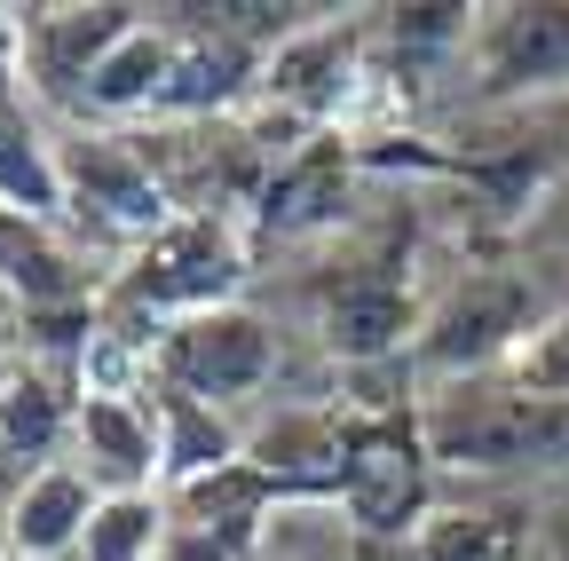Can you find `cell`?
Segmentation results:
<instances>
[{
	"label": "cell",
	"mask_w": 569,
	"mask_h": 561,
	"mask_svg": "<svg viewBox=\"0 0 569 561\" xmlns=\"http://www.w3.org/2000/svg\"><path fill=\"white\" fill-rule=\"evenodd\" d=\"M411 428H419L427 467L482 490V499L569 474V403H546V395L515 388L507 372L419 395Z\"/></svg>",
	"instance_id": "cell-1"
},
{
	"label": "cell",
	"mask_w": 569,
	"mask_h": 561,
	"mask_svg": "<svg viewBox=\"0 0 569 561\" xmlns=\"http://www.w3.org/2000/svg\"><path fill=\"white\" fill-rule=\"evenodd\" d=\"M553 309L561 301L546 293V269H530V261H467V269H451L443 285L427 293L419 332H411L419 395L467 388V380H498Z\"/></svg>",
	"instance_id": "cell-2"
},
{
	"label": "cell",
	"mask_w": 569,
	"mask_h": 561,
	"mask_svg": "<svg viewBox=\"0 0 569 561\" xmlns=\"http://www.w3.org/2000/svg\"><path fill=\"white\" fill-rule=\"evenodd\" d=\"M246 277H253V222L246 214H174L159 238H142L111 269L103 317L159 348L167 324L246 301Z\"/></svg>",
	"instance_id": "cell-3"
},
{
	"label": "cell",
	"mask_w": 569,
	"mask_h": 561,
	"mask_svg": "<svg viewBox=\"0 0 569 561\" xmlns=\"http://www.w3.org/2000/svg\"><path fill=\"white\" fill-rule=\"evenodd\" d=\"M56 174H63V230L111 253V269L142 246L159 238L174 222V198L167 182L151 174V159H142V143L127 127H63L56 134Z\"/></svg>",
	"instance_id": "cell-4"
},
{
	"label": "cell",
	"mask_w": 569,
	"mask_h": 561,
	"mask_svg": "<svg viewBox=\"0 0 569 561\" xmlns=\"http://www.w3.org/2000/svg\"><path fill=\"white\" fill-rule=\"evenodd\" d=\"M467 119H522L569 103V0H515L475 9V40L459 63Z\"/></svg>",
	"instance_id": "cell-5"
},
{
	"label": "cell",
	"mask_w": 569,
	"mask_h": 561,
	"mask_svg": "<svg viewBox=\"0 0 569 561\" xmlns=\"http://www.w3.org/2000/svg\"><path fill=\"white\" fill-rule=\"evenodd\" d=\"M151 380L159 388H182L198 403L246 411L277 380V324L253 301H230V309H206L190 324H167L159 348H151Z\"/></svg>",
	"instance_id": "cell-6"
},
{
	"label": "cell",
	"mask_w": 569,
	"mask_h": 561,
	"mask_svg": "<svg viewBox=\"0 0 569 561\" xmlns=\"http://www.w3.org/2000/svg\"><path fill=\"white\" fill-rule=\"evenodd\" d=\"M111 269L96 246H80L56 214H17L0 206V309L24 317H103Z\"/></svg>",
	"instance_id": "cell-7"
},
{
	"label": "cell",
	"mask_w": 569,
	"mask_h": 561,
	"mask_svg": "<svg viewBox=\"0 0 569 561\" xmlns=\"http://www.w3.org/2000/svg\"><path fill=\"white\" fill-rule=\"evenodd\" d=\"M427 482H436V467H427V451H419V428H403V419H365V428H348L332 499H340V514L356 530L411 538L427 514H436Z\"/></svg>",
	"instance_id": "cell-8"
},
{
	"label": "cell",
	"mask_w": 569,
	"mask_h": 561,
	"mask_svg": "<svg viewBox=\"0 0 569 561\" xmlns=\"http://www.w3.org/2000/svg\"><path fill=\"white\" fill-rule=\"evenodd\" d=\"M356 167L365 151L348 134H317L293 159H277L261 174V198H253V230L277 238V246H332L348 230V190H356Z\"/></svg>",
	"instance_id": "cell-9"
},
{
	"label": "cell",
	"mask_w": 569,
	"mask_h": 561,
	"mask_svg": "<svg viewBox=\"0 0 569 561\" xmlns=\"http://www.w3.org/2000/svg\"><path fill=\"white\" fill-rule=\"evenodd\" d=\"M134 24H142V9H119V0H103V9H32V17H17V80H24V96L80 111L96 63Z\"/></svg>",
	"instance_id": "cell-10"
},
{
	"label": "cell",
	"mask_w": 569,
	"mask_h": 561,
	"mask_svg": "<svg viewBox=\"0 0 569 561\" xmlns=\"http://www.w3.org/2000/svg\"><path fill=\"white\" fill-rule=\"evenodd\" d=\"M63 459L80 467L103 499L167 490V482H159V419H151V395H80Z\"/></svg>",
	"instance_id": "cell-11"
},
{
	"label": "cell",
	"mask_w": 569,
	"mask_h": 561,
	"mask_svg": "<svg viewBox=\"0 0 569 561\" xmlns=\"http://www.w3.org/2000/svg\"><path fill=\"white\" fill-rule=\"evenodd\" d=\"M174 63H182V32L174 17H151L142 9V24L96 63V80L80 96V111H71V127H159L167 111V88H174Z\"/></svg>",
	"instance_id": "cell-12"
},
{
	"label": "cell",
	"mask_w": 569,
	"mask_h": 561,
	"mask_svg": "<svg viewBox=\"0 0 569 561\" xmlns=\"http://www.w3.org/2000/svg\"><path fill=\"white\" fill-rule=\"evenodd\" d=\"M80 372L48 348H0V459H63Z\"/></svg>",
	"instance_id": "cell-13"
},
{
	"label": "cell",
	"mask_w": 569,
	"mask_h": 561,
	"mask_svg": "<svg viewBox=\"0 0 569 561\" xmlns=\"http://www.w3.org/2000/svg\"><path fill=\"white\" fill-rule=\"evenodd\" d=\"M103 507V490L71 467V459H48V467H24L17 490L0 499V538H9V561H71Z\"/></svg>",
	"instance_id": "cell-14"
},
{
	"label": "cell",
	"mask_w": 569,
	"mask_h": 561,
	"mask_svg": "<svg viewBox=\"0 0 569 561\" xmlns=\"http://www.w3.org/2000/svg\"><path fill=\"white\" fill-rule=\"evenodd\" d=\"M151 419H159V482H167V499L213 482V474H230V467H246V419L238 411L198 403V395L151 380Z\"/></svg>",
	"instance_id": "cell-15"
},
{
	"label": "cell",
	"mask_w": 569,
	"mask_h": 561,
	"mask_svg": "<svg viewBox=\"0 0 569 561\" xmlns=\"http://www.w3.org/2000/svg\"><path fill=\"white\" fill-rule=\"evenodd\" d=\"M411 561H546V538L522 507L467 490V507H436L411 530Z\"/></svg>",
	"instance_id": "cell-16"
},
{
	"label": "cell",
	"mask_w": 569,
	"mask_h": 561,
	"mask_svg": "<svg viewBox=\"0 0 569 561\" xmlns=\"http://www.w3.org/2000/svg\"><path fill=\"white\" fill-rule=\"evenodd\" d=\"M167 545H174V507L167 490H142V499H103L71 561H167Z\"/></svg>",
	"instance_id": "cell-17"
},
{
	"label": "cell",
	"mask_w": 569,
	"mask_h": 561,
	"mask_svg": "<svg viewBox=\"0 0 569 561\" xmlns=\"http://www.w3.org/2000/svg\"><path fill=\"white\" fill-rule=\"evenodd\" d=\"M507 380L530 388V395H546V403H569V301L530 332V348L507 364Z\"/></svg>",
	"instance_id": "cell-18"
},
{
	"label": "cell",
	"mask_w": 569,
	"mask_h": 561,
	"mask_svg": "<svg viewBox=\"0 0 569 561\" xmlns=\"http://www.w3.org/2000/svg\"><path fill=\"white\" fill-rule=\"evenodd\" d=\"M546 561H569V514H561V522L546 530Z\"/></svg>",
	"instance_id": "cell-19"
},
{
	"label": "cell",
	"mask_w": 569,
	"mask_h": 561,
	"mask_svg": "<svg viewBox=\"0 0 569 561\" xmlns=\"http://www.w3.org/2000/svg\"><path fill=\"white\" fill-rule=\"evenodd\" d=\"M553 127H561V151H569V103H561V111H553Z\"/></svg>",
	"instance_id": "cell-20"
},
{
	"label": "cell",
	"mask_w": 569,
	"mask_h": 561,
	"mask_svg": "<svg viewBox=\"0 0 569 561\" xmlns=\"http://www.w3.org/2000/svg\"><path fill=\"white\" fill-rule=\"evenodd\" d=\"M0 561H9V538H0Z\"/></svg>",
	"instance_id": "cell-21"
}]
</instances>
